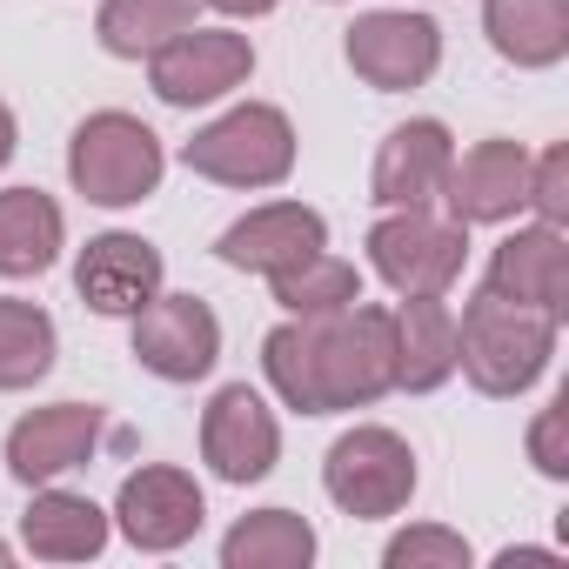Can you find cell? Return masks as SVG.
I'll return each mask as SVG.
<instances>
[{"label": "cell", "mask_w": 569, "mask_h": 569, "mask_svg": "<svg viewBox=\"0 0 569 569\" xmlns=\"http://www.w3.org/2000/svg\"><path fill=\"white\" fill-rule=\"evenodd\" d=\"M556 356V316L522 309L509 296H476L456 322V369L482 396H529Z\"/></svg>", "instance_id": "cell-1"}, {"label": "cell", "mask_w": 569, "mask_h": 569, "mask_svg": "<svg viewBox=\"0 0 569 569\" xmlns=\"http://www.w3.org/2000/svg\"><path fill=\"white\" fill-rule=\"evenodd\" d=\"M316 322V389H322V416L342 409H369L396 389V309L376 302H349L336 316H309Z\"/></svg>", "instance_id": "cell-2"}, {"label": "cell", "mask_w": 569, "mask_h": 569, "mask_svg": "<svg viewBox=\"0 0 569 569\" xmlns=\"http://www.w3.org/2000/svg\"><path fill=\"white\" fill-rule=\"evenodd\" d=\"M161 134L141 121V114H121V108H101L74 128L68 141V181L94 201V208H134L161 188Z\"/></svg>", "instance_id": "cell-3"}, {"label": "cell", "mask_w": 569, "mask_h": 569, "mask_svg": "<svg viewBox=\"0 0 569 569\" xmlns=\"http://www.w3.org/2000/svg\"><path fill=\"white\" fill-rule=\"evenodd\" d=\"M188 174L221 181V188H281L296 174V128L268 101H241L221 121H208L188 148H181Z\"/></svg>", "instance_id": "cell-4"}, {"label": "cell", "mask_w": 569, "mask_h": 569, "mask_svg": "<svg viewBox=\"0 0 569 569\" xmlns=\"http://www.w3.org/2000/svg\"><path fill=\"white\" fill-rule=\"evenodd\" d=\"M469 261V228L436 208H389L369 228V268L396 296H449Z\"/></svg>", "instance_id": "cell-5"}, {"label": "cell", "mask_w": 569, "mask_h": 569, "mask_svg": "<svg viewBox=\"0 0 569 569\" xmlns=\"http://www.w3.org/2000/svg\"><path fill=\"white\" fill-rule=\"evenodd\" d=\"M322 489H329V502H336L342 516H362V522L402 516L409 496H416V449H409L396 429L362 422V429H349V436L329 449Z\"/></svg>", "instance_id": "cell-6"}, {"label": "cell", "mask_w": 569, "mask_h": 569, "mask_svg": "<svg viewBox=\"0 0 569 569\" xmlns=\"http://www.w3.org/2000/svg\"><path fill=\"white\" fill-rule=\"evenodd\" d=\"M349 68L376 94H409L442 68V28L409 8H376L349 28Z\"/></svg>", "instance_id": "cell-7"}, {"label": "cell", "mask_w": 569, "mask_h": 569, "mask_svg": "<svg viewBox=\"0 0 569 569\" xmlns=\"http://www.w3.org/2000/svg\"><path fill=\"white\" fill-rule=\"evenodd\" d=\"M248 74H254V48L248 34H228V28H188L161 54H148V81L168 108H208L234 94Z\"/></svg>", "instance_id": "cell-8"}, {"label": "cell", "mask_w": 569, "mask_h": 569, "mask_svg": "<svg viewBox=\"0 0 569 569\" xmlns=\"http://www.w3.org/2000/svg\"><path fill=\"white\" fill-rule=\"evenodd\" d=\"M134 362L161 382H201L221 362V322L201 296H154L134 316Z\"/></svg>", "instance_id": "cell-9"}, {"label": "cell", "mask_w": 569, "mask_h": 569, "mask_svg": "<svg viewBox=\"0 0 569 569\" xmlns=\"http://www.w3.org/2000/svg\"><path fill=\"white\" fill-rule=\"evenodd\" d=\"M201 516H208L201 482H194L188 469H168V462L134 469V476L121 482V496H114V522H121V536H128L134 549H148V556L181 549V542L201 529Z\"/></svg>", "instance_id": "cell-10"}, {"label": "cell", "mask_w": 569, "mask_h": 569, "mask_svg": "<svg viewBox=\"0 0 569 569\" xmlns=\"http://www.w3.org/2000/svg\"><path fill=\"white\" fill-rule=\"evenodd\" d=\"M442 201H449V221H462V228L516 221L529 201V148L522 141H476L469 154L449 161Z\"/></svg>", "instance_id": "cell-11"}, {"label": "cell", "mask_w": 569, "mask_h": 569, "mask_svg": "<svg viewBox=\"0 0 569 569\" xmlns=\"http://www.w3.org/2000/svg\"><path fill=\"white\" fill-rule=\"evenodd\" d=\"M201 456L221 482H261L281 456V429L268 416V402L248 382L214 389V402L201 409Z\"/></svg>", "instance_id": "cell-12"}, {"label": "cell", "mask_w": 569, "mask_h": 569, "mask_svg": "<svg viewBox=\"0 0 569 569\" xmlns=\"http://www.w3.org/2000/svg\"><path fill=\"white\" fill-rule=\"evenodd\" d=\"M161 248L154 241H141V234H94L88 248H81V261H74V289H81V302L94 309V316H141L154 296H161Z\"/></svg>", "instance_id": "cell-13"}, {"label": "cell", "mask_w": 569, "mask_h": 569, "mask_svg": "<svg viewBox=\"0 0 569 569\" xmlns=\"http://www.w3.org/2000/svg\"><path fill=\"white\" fill-rule=\"evenodd\" d=\"M101 442V409L94 402H54V409H34L8 429V476L41 489V482H61L68 469H81Z\"/></svg>", "instance_id": "cell-14"}, {"label": "cell", "mask_w": 569, "mask_h": 569, "mask_svg": "<svg viewBox=\"0 0 569 569\" xmlns=\"http://www.w3.org/2000/svg\"><path fill=\"white\" fill-rule=\"evenodd\" d=\"M316 248H329V221H322L316 208H302V201H261V208H248L241 221H228L221 241H214V254H221L228 268H241V274L296 268V261L316 254Z\"/></svg>", "instance_id": "cell-15"}, {"label": "cell", "mask_w": 569, "mask_h": 569, "mask_svg": "<svg viewBox=\"0 0 569 569\" xmlns=\"http://www.w3.org/2000/svg\"><path fill=\"white\" fill-rule=\"evenodd\" d=\"M449 161H456V141H449L442 121H402L382 141L376 174H369L376 208H436L442 181H449Z\"/></svg>", "instance_id": "cell-16"}, {"label": "cell", "mask_w": 569, "mask_h": 569, "mask_svg": "<svg viewBox=\"0 0 569 569\" xmlns=\"http://www.w3.org/2000/svg\"><path fill=\"white\" fill-rule=\"evenodd\" d=\"M482 289H489V296H509V302H522V309H542V316L562 322V309H569V248H562V228H549V221L516 228V234L496 248Z\"/></svg>", "instance_id": "cell-17"}, {"label": "cell", "mask_w": 569, "mask_h": 569, "mask_svg": "<svg viewBox=\"0 0 569 569\" xmlns=\"http://www.w3.org/2000/svg\"><path fill=\"white\" fill-rule=\"evenodd\" d=\"M456 376V316L442 296H402L396 309V389L429 396Z\"/></svg>", "instance_id": "cell-18"}, {"label": "cell", "mask_w": 569, "mask_h": 569, "mask_svg": "<svg viewBox=\"0 0 569 569\" xmlns=\"http://www.w3.org/2000/svg\"><path fill=\"white\" fill-rule=\"evenodd\" d=\"M21 542L41 556V562H88L108 549V509H94L88 496L74 489H54L41 482L28 516H21Z\"/></svg>", "instance_id": "cell-19"}, {"label": "cell", "mask_w": 569, "mask_h": 569, "mask_svg": "<svg viewBox=\"0 0 569 569\" xmlns=\"http://www.w3.org/2000/svg\"><path fill=\"white\" fill-rule=\"evenodd\" d=\"M482 34L509 68H556L569 54V0H482Z\"/></svg>", "instance_id": "cell-20"}, {"label": "cell", "mask_w": 569, "mask_h": 569, "mask_svg": "<svg viewBox=\"0 0 569 569\" xmlns=\"http://www.w3.org/2000/svg\"><path fill=\"white\" fill-rule=\"evenodd\" d=\"M61 241H68V221H61L54 194H41V188H8L0 194V274L8 281L48 274L61 261Z\"/></svg>", "instance_id": "cell-21"}, {"label": "cell", "mask_w": 569, "mask_h": 569, "mask_svg": "<svg viewBox=\"0 0 569 569\" xmlns=\"http://www.w3.org/2000/svg\"><path fill=\"white\" fill-rule=\"evenodd\" d=\"M228 569H309L316 562V529L296 509H254L221 536Z\"/></svg>", "instance_id": "cell-22"}, {"label": "cell", "mask_w": 569, "mask_h": 569, "mask_svg": "<svg viewBox=\"0 0 569 569\" xmlns=\"http://www.w3.org/2000/svg\"><path fill=\"white\" fill-rule=\"evenodd\" d=\"M194 8H201V0H108L101 21H94V34H101V48L114 61H148L174 34L194 28Z\"/></svg>", "instance_id": "cell-23"}, {"label": "cell", "mask_w": 569, "mask_h": 569, "mask_svg": "<svg viewBox=\"0 0 569 569\" xmlns=\"http://www.w3.org/2000/svg\"><path fill=\"white\" fill-rule=\"evenodd\" d=\"M268 296H274V309H289V316H336V309L362 302V274H356V261L316 248L296 268H274L268 274Z\"/></svg>", "instance_id": "cell-24"}, {"label": "cell", "mask_w": 569, "mask_h": 569, "mask_svg": "<svg viewBox=\"0 0 569 569\" xmlns=\"http://www.w3.org/2000/svg\"><path fill=\"white\" fill-rule=\"evenodd\" d=\"M54 316L41 302H21V296H0V396L14 389H34L48 369H54Z\"/></svg>", "instance_id": "cell-25"}, {"label": "cell", "mask_w": 569, "mask_h": 569, "mask_svg": "<svg viewBox=\"0 0 569 569\" xmlns=\"http://www.w3.org/2000/svg\"><path fill=\"white\" fill-rule=\"evenodd\" d=\"M261 369H268L274 396L289 402L296 416H322V389H316V322L309 316H289L281 329H268Z\"/></svg>", "instance_id": "cell-26"}, {"label": "cell", "mask_w": 569, "mask_h": 569, "mask_svg": "<svg viewBox=\"0 0 569 569\" xmlns=\"http://www.w3.org/2000/svg\"><path fill=\"white\" fill-rule=\"evenodd\" d=\"M382 562L389 569H469V542L442 522H416L382 549Z\"/></svg>", "instance_id": "cell-27"}, {"label": "cell", "mask_w": 569, "mask_h": 569, "mask_svg": "<svg viewBox=\"0 0 569 569\" xmlns=\"http://www.w3.org/2000/svg\"><path fill=\"white\" fill-rule=\"evenodd\" d=\"M522 208H536V221H549V228L569 221V148H542L529 161V201Z\"/></svg>", "instance_id": "cell-28"}, {"label": "cell", "mask_w": 569, "mask_h": 569, "mask_svg": "<svg viewBox=\"0 0 569 569\" xmlns=\"http://www.w3.org/2000/svg\"><path fill=\"white\" fill-rule=\"evenodd\" d=\"M529 462H536L549 482L569 476V396H556V402L536 416V429H529Z\"/></svg>", "instance_id": "cell-29"}, {"label": "cell", "mask_w": 569, "mask_h": 569, "mask_svg": "<svg viewBox=\"0 0 569 569\" xmlns=\"http://www.w3.org/2000/svg\"><path fill=\"white\" fill-rule=\"evenodd\" d=\"M201 8H214L228 21H254V14H274V0H201Z\"/></svg>", "instance_id": "cell-30"}, {"label": "cell", "mask_w": 569, "mask_h": 569, "mask_svg": "<svg viewBox=\"0 0 569 569\" xmlns=\"http://www.w3.org/2000/svg\"><path fill=\"white\" fill-rule=\"evenodd\" d=\"M14 141H21V134H14V108H8V101H0V168H8V161H14Z\"/></svg>", "instance_id": "cell-31"}, {"label": "cell", "mask_w": 569, "mask_h": 569, "mask_svg": "<svg viewBox=\"0 0 569 569\" xmlns=\"http://www.w3.org/2000/svg\"><path fill=\"white\" fill-rule=\"evenodd\" d=\"M8 556H14V549H8V542H0V562H8Z\"/></svg>", "instance_id": "cell-32"}]
</instances>
